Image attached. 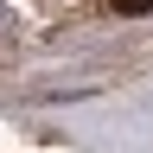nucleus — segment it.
Wrapping results in <instances>:
<instances>
[{
    "label": "nucleus",
    "mask_w": 153,
    "mask_h": 153,
    "mask_svg": "<svg viewBox=\"0 0 153 153\" xmlns=\"http://www.w3.org/2000/svg\"><path fill=\"white\" fill-rule=\"evenodd\" d=\"M115 13H153V0H108Z\"/></svg>",
    "instance_id": "f257e3e1"
},
{
    "label": "nucleus",
    "mask_w": 153,
    "mask_h": 153,
    "mask_svg": "<svg viewBox=\"0 0 153 153\" xmlns=\"http://www.w3.org/2000/svg\"><path fill=\"white\" fill-rule=\"evenodd\" d=\"M7 38H13V13L0 7V45H7Z\"/></svg>",
    "instance_id": "f03ea898"
}]
</instances>
